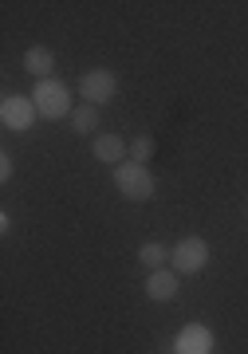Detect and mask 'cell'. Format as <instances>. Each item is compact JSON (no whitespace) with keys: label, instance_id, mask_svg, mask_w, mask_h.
<instances>
[{"label":"cell","instance_id":"6da1fadb","mask_svg":"<svg viewBox=\"0 0 248 354\" xmlns=\"http://www.w3.org/2000/svg\"><path fill=\"white\" fill-rule=\"evenodd\" d=\"M32 102H36V111L44 114V118H71V91H67V83H60V79H39L36 91H32Z\"/></svg>","mask_w":248,"mask_h":354},{"label":"cell","instance_id":"7a4b0ae2","mask_svg":"<svg viewBox=\"0 0 248 354\" xmlns=\"http://www.w3.org/2000/svg\"><path fill=\"white\" fill-rule=\"evenodd\" d=\"M114 185H118V193H123L126 201H150L154 197V177H150L146 165H138V162H123V165H114Z\"/></svg>","mask_w":248,"mask_h":354},{"label":"cell","instance_id":"3957f363","mask_svg":"<svg viewBox=\"0 0 248 354\" xmlns=\"http://www.w3.org/2000/svg\"><path fill=\"white\" fill-rule=\"evenodd\" d=\"M170 260H174V272L193 276V272H201V268L209 264V244L201 241V236H186V241L170 252Z\"/></svg>","mask_w":248,"mask_h":354},{"label":"cell","instance_id":"277c9868","mask_svg":"<svg viewBox=\"0 0 248 354\" xmlns=\"http://www.w3.org/2000/svg\"><path fill=\"white\" fill-rule=\"evenodd\" d=\"M79 91H83V99L95 106V102H111L114 91H118V79L111 75V71H103V67H95V71H83V79H79Z\"/></svg>","mask_w":248,"mask_h":354},{"label":"cell","instance_id":"5b68a950","mask_svg":"<svg viewBox=\"0 0 248 354\" xmlns=\"http://www.w3.org/2000/svg\"><path fill=\"white\" fill-rule=\"evenodd\" d=\"M36 114L39 111H36L32 99H20V95H8V99H4V127L8 130H28Z\"/></svg>","mask_w":248,"mask_h":354},{"label":"cell","instance_id":"8992f818","mask_svg":"<svg viewBox=\"0 0 248 354\" xmlns=\"http://www.w3.org/2000/svg\"><path fill=\"white\" fill-rule=\"evenodd\" d=\"M146 295L154 299V304H170V299L177 295V272H170V268H158V272H150Z\"/></svg>","mask_w":248,"mask_h":354},{"label":"cell","instance_id":"52a82bcc","mask_svg":"<svg viewBox=\"0 0 248 354\" xmlns=\"http://www.w3.org/2000/svg\"><path fill=\"white\" fill-rule=\"evenodd\" d=\"M91 150H95V158H99V162L123 165V158H126V153H130V146H126V142L118 138V134H99V138H95V146H91Z\"/></svg>","mask_w":248,"mask_h":354},{"label":"cell","instance_id":"ba28073f","mask_svg":"<svg viewBox=\"0 0 248 354\" xmlns=\"http://www.w3.org/2000/svg\"><path fill=\"white\" fill-rule=\"evenodd\" d=\"M24 67H28L36 79H51V71H55V55H51L48 48H32V51L24 55Z\"/></svg>","mask_w":248,"mask_h":354},{"label":"cell","instance_id":"9c48e42d","mask_svg":"<svg viewBox=\"0 0 248 354\" xmlns=\"http://www.w3.org/2000/svg\"><path fill=\"white\" fill-rule=\"evenodd\" d=\"M177 354H209V335L201 327L181 330V335H177Z\"/></svg>","mask_w":248,"mask_h":354},{"label":"cell","instance_id":"30bf717a","mask_svg":"<svg viewBox=\"0 0 248 354\" xmlns=\"http://www.w3.org/2000/svg\"><path fill=\"white\" fill-rule=\"evenodd\" d=\"M71 127H75V134H91V130H99V111H95L91 102L75 106L71 111Z\"/></svg>","mask_w":248,"mask_h":354},{"label":"cell","instance_id":"8fae6325","mask_svg":"<svg viewBox=\"0 0 248 354\" xmlns=\"http://www.w3.org/2000/svg\"><path fill=\"white\" fill-rule=\"evenodd\" d=\"M138 260L150 268V272H158L166 260H170V252H166V244H158V241H146L142 248H138Z\"/></svg>","mask_w":248,"mask_h":354},{"label":"cell","instance_id":"7c38bea8","mask_svg":"<svg viewBox=\"0 0 248 354\" xmlns=\"http://www.w3.org/2000/svg\"><path fill=\"white\" fill-rule=\"evenodd\" d=\"M150 158H154V138H146V134H142V138H134V142H130V162L146 165Z\"/></svg>","mask_w":248,"mask_h":354},{"label":"cell","instance_id":"4fadbf2b","mask_svg":"<svg viewBox=\"0 0 248 354\" xmlns=\"http://www.w3.org/2000/svg\"><path fill=\"white\" fill-rule=\"evenodd\" d=\"M0 177H4V181L12 177V153H0Z\"/></svg>","mask_w":248,"mask_h":354}]
</instances>
